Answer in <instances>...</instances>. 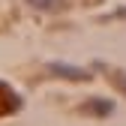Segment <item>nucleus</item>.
Wrapping results in <instances>:
<instances>
[{
	"label": "nucleus",
	"mask_w": 126,
	"mask_h": 126,
	"mask_svg": "<svg viewBox=\"0 0 126 126\" xmlns=\"http://www.w3.org/2000/svg\"><path fill=\"white\" fill-rule=\"evenodd\" d=\"M81 111H96L99 117H105V114L114 111V102H111V99H87V102L81 105Z\"/></svg>",
	"instance_id": "obj_2"
},
{
	"label": "nucleus",
	"mask_w": 126,
	"mask_h": 126,
	"mask_svg": "<svg viewBox=\"0 0 126 126\" xmlns=\"http://www.w3.org/2000/svg\"><path fill=\"white\" fill-rule=\"evenodd\" d=\"M27 3H33L36 9H45V12H48V9H51V12H57L63 3H66V0H27Z\"/></svg>",
	"instance_id": "obj_3"
},
{
	"label": "nucleus",
	"mask_w": 126,
	"mask_h": 126,
	"mask_svg": "<svg viewBox=\"0 0 126 126\" xmlns=\"http://www.w3.org/2000/svg\"><path fill=\"white\" fill-rule=\"evenodd\" d=\"M114 81L123 87V93H126V72H114Z\"/></svg>",
	"instance_id": "obj_4"
},
{
	"label": "nucleus",
	"mask_w": 126,
	"mask_h": 126,
	"mask_svg": "<svg viewBox=\"0 0 126 126\" xmlns=\"http://www.w3.org/2000/svg\"><path fill=\"white\" fill-rule=\"evenodd\" d=\"M48 69H51V75H60V78H69V81H87V78H90V75H87L84 69H75L72 63H60V60H57V63H51Z\"/></svg>",
	"instance_id": "obj_1"
}]
</instances>
